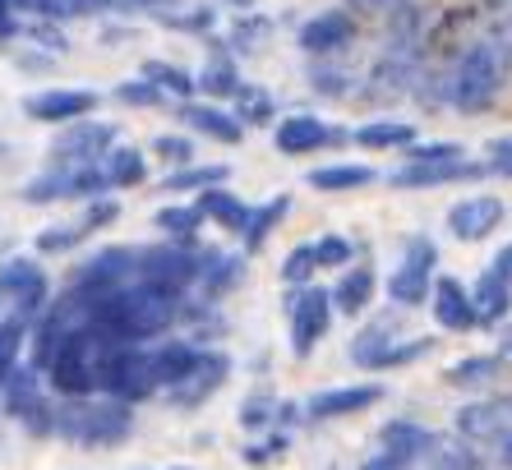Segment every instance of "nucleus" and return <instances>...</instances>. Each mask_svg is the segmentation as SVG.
I'll return each instance as SVG.
<instances>
[{
    "label": "nucleus",
    "mask_w": 512,
    "mask_h": 470,
    "mask_svg": "<svg viewBox=\"0 0 512 470\" xmlns=\"http://www.w3.org/2000/svg\"><path fill=\"white\" fill-rule=\"evenodd\" d=\"M494 268H499L503 277L512 282V245H503V249H499V259H494Z\"/></svg>",
    "instance_id": "54"
},
{
    "label": "nucleus",
    "mask_w": 512,
    "mask_h": 470,
    "mask_svg": "<svg viewBox=\"0 0 512 470\" xmlns=\"http://www.w3.org/2000/svg\"><path fill=\"white\" fill-rule=\"evenodd\" d=\"M60 24L65 19H102V14H116V0H56Z\"/></svg>",
    "instance_id": "46"
},
{
    "label": "nucleus",
    "mask_w": 512,
    "mask_h": 470,
    "mask_svg": "<svg viewBox=\"0 0 512 470\" xmlns=\"http://www.w3.org/2000/svg\"><path fill=\"white\" fill-rule=\"evenodd\" d=\"M176 470H180V466H176Z\"/></svg>",
    "instance_id": "59"
},
{
    "label": "nucleus",
    "mask_w": 512,
    "mask_h": 470,
    "mask_svg": "<svg viewBox=\"0 0 512 470\" xmlns=\"http://www.w3.org/2000/svg\"><path fill=\"white\" fill-rule=\"evenodd\" d=\"M116 148V125L107 120H74V125H60L56 139L47 143L51 162H102V157Z\"/></svg>",
    "instance_id": "9"
},
{
    "label": "nucleus",
    "mask_w": 512,
    "mask_h": 470,
    "mask_svg": "<svg viewBox=\"0 0 512 470\" xmlns=\"http://www.w3.org/2000/svg\"><path fill=\"white\" fill-rule=\"evenodd\" d=\"M273 143L277 153L286 157H310V153H323V148H333V143H346V130H333L328 120L319 116H286L273 125Z\"/></svg>",
    "instance_id": "11"
},
{
    "label": "nucleus",
    "mask_w": 512,
    "mask_h": 470,
    "mask_svg": "<svg viewBox=\"0 0 512 470\" xmlns=\"http://www.w3.org/2000/svg\"><path fill=\"white\" fill-rule=\"evenodd\" d=\"M503 355H512V323L503 328Z\"/></svg>",
    "instance_id": "56"
},
{
    "label": "nucleus",
    "mask_w": 512,
    "mask_h": 470,
    "mask_svg": "<svg viewBox=\"0 0 512 470\" xmlns=\"http://www.w3.org/2000/svg\"><path fill=\"white\" fill-rule=\"evenodd\" d=\"M227 166H203V162H190V166H176L167 180H162V189L167 194H203V189H213V185H227Z\"/></svg>",
    "instance_id": "32"
},
{
    "label": "nucleus",
    "mask_w": 512,
    "mask_h": 470,
    "mask_svg": "<svg viewBox=\"0 0 512 470\" xmlns=\"http://www.w3.org/2000/svg\"><path fill=\"white\" fill-rule=\"evenodd\" d=\"M84 235H88L84 222H56V226H47V231L37 235L33 245H37V254H70Z\"/></svg>",
    "instance_id": "40"
},
{
    "label": "nucleus",
    "mask_w": 512,
    "mask_h": 470,
    "mask_svg": "<svg viewBox=\"0 0 512 470\" xmlns=\"http://www.w3.org/2000/svg\"><path fill=\"white\" fill-rule=\"evenodd\" d=\"M0 309H5V305H0ZM0 318H5V314H0Z\"/></svg>",
    "instance_id": "58"
},
{
    "label": "nucleus",
    "mask_w": 512,
    "mask_h": 470,
    "mask_svg": "<svg viewBox=\"0 0 512 470\" xmlns=\"http://www.w3.org/2000/svg\"><path fill=\"white\" fill-rule=\"evenodd\" d=\"M300 51L314 60H328L337 56V51H346L351 42H356V19H351V10H323L314 14V19H305L296 33Z\"/></svg>",
    "instance_id": "12"
},
{
    "label": "nucleus",
    "mask_w": 512,
    "mask_h": 470,
    "mask_svg": "<svg viewBox=\"0 0 512 470\" xmlns=\"http://www.w3.org/2000/svg\"><path fill=\"white\" fill-rule=\"evenodd\" d=\"M273 415H282V406H273L268 397H250L240 406V424H245V429H268Z\"/></svg>",
    "instance_id": "48"
},
{
    "label": "nucleus",
    "mask_w": 512,
    "mask_h": 470,
    "mask_svg": "<svg viewBox=\"0 0 512 470\" xmlns=\"http://www.w3.org/2000/svg\"><path fill=\"white\" fill-rule=\"evenodd\" d=\"M0 305H5V314L28 323V328L51 309V277L33 254L0 263Z\"/></svg>",
    "instance_id": "5"
},
{
    "label": "nucleus",
    "mask_w": 512,
    "mask_h": 470,
    "mask_svg": "<svg viewBox=\"0 0 512 470\" xmlns=\"http://www.w3.org/2000/svg\"><path fill=\"white\" fill-rule=\"evenodd\" d=\"M148 355H153L157 388L171 392L180 378H185L194 365H199L203 346H199V341H190V337H167V341H157V346H148Z\"/></svg>",
    "instance_id": "20"
},
{
    "label": "nucleus",
    "mask_w": 512,
    "mask_h": 470,
    "mask_svg": "<svg viewBox=\"0 0 512 470\" xmlns=\"http://www.w3.org/2000/svg\"><path fill=\"white\" fill-rule=\"evenodd\" d=\"M429 351H434V337H406V341L397 337L374 355L370 369H402V365H411V360H420V355H429Z\"/></svg>",
    "instance_id": "38"
},
{
    "label": "nucleus",
    "mask_w": 512,
    "mask_h": 470,
    "mask_svg": "<svg viewBox=\"0 0 512 470\" xmlns=\"http://www.w3.org/2000/svg\"><path fill=\"white\" fill-rule=\"evenodd\" d=\"M14 14L24 19V14H33L37 24H60V14H56V0H10Z\"/></svg>",
    "instance_id": "50"
},
{
    "label": "nucleus",
    "mask_w": 512,
    "mask_h": 470,
    "mask_svg": "<svg viewBox=\"0 0 512 470\" xmlns=\"http://www.w3.org/2000/svg\"><path fill=\"white\" fill-rule=\"evenodd\" d=\"M102 97L88 93V88H42L24 102V111L42 125H74V120H88L97 111Z\"/></svg>",
    "instance_id": "13"
},
{
    "label": "nucleus",
    "mask_w": 512,
    "mask_h": 470,
    "mask_svg": "<svg viewBox=\"0 0 512 470\" xmlns=\"http://www.w3.org/2000/svg\"><path fill=\"white\" fill-rule=\"evenodd\" d=\"M360 470H406V461H402V457H393V452H383V447H379V457H370Z\"/></svg>",
    "instance_id": "53"
},
{
    "label": "nucleus",
    "mask_w": 512,
    "mask_h": 470,
    "mask_svg": "<svg viewBox=\"0 0 512 470\" xmlns=\"http://www.w3.org/2000/svg\"><path fill=\"white\" fill-rule=\"evenodd\" d=\"M333 314V291H323V286H296L286 295V323H291V355L296 360H310L314 346L333 328Z\"/></svg>",
    "instance_id": "7"
},
{
    "label": "nucleus",
    "mask_w": 512,
    "mask_h": 470,
    "mask_svg": "<svg viewBox=\"0 0 512 470\" xmlns=\"http://www.w3.org/2000/svg\"><path fill=\"white\" fill-rule=\"evenodd\" d=\"M116 217H120V203L102 194V199H88V203H84V217H79V222H84V231L93 235V231H107Z\"/></svg>",
    "instance_id": "47"
},
{
    "label": "nucleus",
    "mask_w": 512,
    "mask_h": 470,
    "mask_svg": "<svg viewBox=\"0 0 512 470\" xmlns=\"http://www.w3.org/2000/svg\"><path fill=\"white\" fill-rule=\"evenodd\" d=\"M383 401V388L379 383H356V388H328V392H314L305 401V415L310 420H346V415H360L379 406Z\"/></svg>",
    "instance_id": "18"
},
{
    "label": "nucleus",
    "mask_w": 512,
    "mask_h": 470,
    "mask_svg": "<svg viewBox=\"0 0 512 470\" xmlns=\"http://www.w3.org/2000/svg\"><path fill=\"white\" fill-rule=\"evenodd\" d=\"M153 157H162V162L176 171V166H190L194 162V143L185 139V134H157V139H153Z\"/></svg>",
    "instance_id": "44"
},
{
    "label": "nucleus",
    "mask_w": 512,
    "mask_h": 470,
    "mask_svg": "<svg viewBox=\"0 0 512 470\" xmlns=\"http://www.w3.org/2000/svg\"><path fill=\"white\" fill-rule=\"evenodd\" d=\"M489 166L485 162H406V166H397L393 176V185L397 189H429V185H457V180H480Z\"/></svg>",
    "instance_id": "17"
},
{
    "label": "nucleus",
    "mask_w": 512,
    "mask_h": 470,
    "mask_svg": "<svg viewBox=\"0 0 512 470\" xmlns=\"http://www.w3.org/2000/svg\"><path fill=\"white\" fill-rule=\"evenodd\" d=\"M111 97H116V102H125V106H162L167 102V93H162V88H157L153 79H125V83H116V88H111Z\"/></svg>",
    "instance_id": "41"
},
{
    "label": "nucleus",
    "mask_w": 512,
    "mask_h": 470,
    "mask_svg": "<svg viewBox=\"0 0 512 470\" xmlns=\"http://www.w3.org/2000/svg\"><path fill=\"white\" fill-rule=\"evenodd\" d=\"M203 222H208V217H203V208L199 203H167V208H157V217H153V226L162 235H167V240H176V245H194V240H199V231H203Z\"/></svg>",
    "instance_id": "28"
},
{
    "label": "nucleus",
    "mask_w": 512,
    "mask_h": 470,
    "mask_svg": "<svg viewBox=\"0 0 512 470\" xmlns=\"http://www.w3.org/2000/svg\"><path fill=\"white\" fill-rule=\"evenodd\" d=\"M429 305H434V323H439L443 332L480 328L476 300H471V291H466L457 277H439V282H434V295H429Z\"/></svg>",
    "instance_id": "19"
},
{
    "label": "nucleus",
    "mask_w": 512,
    "mask_h": 470,
    "mask_svg": "<svg viewBox=\"0 0 512 470\" xmlns=\"http://www.w3.org/2000/svg\"><path fill=\"white\" fill-rule=\"evenodd\" d=\"M374 291H379V277H374L370 263H351V268H342V277H337V286H333L337 314L360 318L374 305Z\"/></svg>",
    "instance_id": "22"
},
{
    "label": "nucleus",
    "mask_w": 512,
    "mask_h": 470,
    "mask_svg": "<svg viewBox=\"0 0 512 470\" xmlns=\"http://www.w3.org/2000/svg\"><path fill=\"white\" fill-rule=\"evenodd\" d=\"M512 74V51L494 37H476L471 47H462V56L448 70V106H457L462 116H480L499 102V93L508 88Z\"/></svg>",
    "instance_id": "1"
},
{
    "label": "nucleus",
    "mask_w": 512,
    "mask_h": 470,
    "mask_svg": "<svg viewBox=\"0 0 512 470\" xmlns=\"http://www.w3.org/2000/svg\"><path fill=\"white\" fill-rule=\"evenodd\" d=\"M319 272V254H314V245H296L291 254L282 259V282L296 291V286H314L310 277Z\"/></svg>",
    "instance_id": "39"
},
{
    "label": "nucleus",
    "mask_w": 512,
    "mask_h": 470,
    "mask_svg": "<svg viewBox=\"0 0 512 470\" xmlns=\"http://www.w3.org/2000/svg\"><path fill=\"white\" fill-rule=\"evenodd\" d=\"M176 116H180V125H190L194 134H203V139H213V143H227V148H236V143L245 139L240 116L217 102H180Z\"/></svg>",
    "instance_id": "15"
},
{
    "label": "nucleus",
    "mask_w": 512,
    "mask_h": 470,
    "mask_svg": "<svg viewBox=\"0 0 512 470\" xmlns=\"http://www.w3.org/2000/svg\"><path fill=\"white\" fill-rule=\"evenodd\" d=\"M162 28H176V33H213L217 24V10H208V5H199V10H167L162 19H157Z\"/></svg>",
    "instance_id": "42"
},
{
    "label": "nucleus",
    "mask_w": 512,
    "mask_h": 470,
    "mask_svg": "<svg viewBox=\"0 0 512 470\" xmlns=\"http://www.w3.org/2000/svg\"><path fill=\"white\" fill-rule=\"evenodd\" d=\"M489 171L494 176H503V180H512V139H494L489 143Z\"/></svg>",
    "instance_id": "51"
},
{
    "label": "nucleus",
    "mask_w": 512,
    "mask_h": 470,
    "mask_svg": "<svg viewBox=\"0 0 512 470\" xmlns=\"http://www.w3.org/2000/svg\"><path fill=\"white\" fill-rule=\"evenodd\" d=\"M227 378H231V355H227V351H213V346H203L199 365H194L190 374L180 378V383L167 392V397L176 401L180 411H194V406L213 401L217 392L227 388Z\"/></svg>",
    "instance_id": "10"
},
{
    "label": "nucleus",
    "mask_w": 512,
    "mask_h": 470,
    "mask_svg": "<svg viewBox=\"0 0 512 470\" xmlns=\"http://www.w3.org/2000/svg\"><path fill=\"white\" fill-rule=\"evenodd\" d=\"M236 116H240L245 130H250V125H273V116H277L273 93L259 88V83H245V88L236 93Z\"/></svg>",
    "instance_id": "37"
},
{
    "label": "nucleus",
    "mask_w": 512,
    "mask_h": 470,
    "mask_svg": "<svg viewBox=\"0 0 512 470\" xmlns=\"http://www.w3.org/2000/svg\"><path fill=\"white\" fill-rule=\"evenodd\" d=\"M245 282V259L240 254H222V249H208L203 254V272H199V295L213 305L222 295H231Z\"/></svg>",
    "instance_id": "24"
},
{
    "label": "nucleus",
    "mask_w": 512,
    "mask_h": 470,
    "mask_svg": "<svg viewBox=\"0 0 512 470\" xmlns=\"http://www.w3.org/2000/svg\"><path fill=\"white\" fill-rule=\"evenodd\" d=\"M462 157V143H411L406 148V162H462Z\"/></svg>",
    "instance_id": "45"
},
{
    "label": "nucleus",
    "mask_w": 512,
    "mask_h": 470,
    "mask_svg": "<svg viewBox=\"0 0 512 470\" xmlns=\"http://www.w3.org/2000/svg\"><path fill=\"white\" fill-rule=\"evenodd\" d=\"M199 272H203V254L194 245L162 240V245L139 249V282L153 286L157 295L185 300L190 291H199Z\"/></svg>",
    "instance_id": "4"
},
{
    "label": "nucleus",
    "mask_w": 512,
    "mask_h": 470,
    "mask_svg": "<svg viewBox=\"0 0 512 470\" xmlns=\"http://www.w3.org/2000/svg\"><path fill=\"white\" fill-rule=\"evenodd\" d=\"M56 434L79 447H120L134 434V406L120 397H60Z\"/></svg>",
    "instance_id": "2"
},
{
    "label": "nucleus",
    "mask_w": 512,
    "mask_h": 470,
    "mask_svg": "<svg viewBox=\"0 0 512 470\" xmlns=\"http://www.w3.org/2000/svg\"><path fill=\"white\" fill-rule=\"evenodd\" d=\"M143 79H153L157 88L167 97H180V102H194V93H199V74L180 70V65H162V60H143Z\"/></svg>",
    "instance_id": "33"
},
{
    "label": "nucleus",
    "mask_w": 512,
    "mask_h": 470,
    "mask_svg": "<svg viewBox=\"0 0 512 470\" xmlns=\"http://www.w3.org/2000/svg\"><path fill=\"white\" fill-rule=\"evenodd\" d=\"M28 337H33V328H28V323H19L14 314L0 318V388H5V378H10L14 369L24 365L19 355H24V341Z\"/></svg>",
    "instance_id": "36"
},
{
    "label": "nucleus",
    "mask_w": 512,
    "mask_h": 470,
    "mask_svg": "<svg viewBox=\"0 0 512 470\" xmlns=\"http://www.w3.org/2000/svg\"><path fill=\"white\" fill-rule=\"evenodd\" d=\"M379 447H383V452H393V457H402L406 466H411L416 457L434 452V447H439V438L429 434L425 424H416V420H393V424H383Z\"/></svg>",
    "instance_id": "26"
},
{
    "label": "nucleus",
    "mask_w": 512,
    "mask_h": 470,
    "mask_svg": "<svg viewBox=\"0 0 512 470\" xmlns=\"http://www.w3.org/2000/svg\"><path fill=\"white\" fill-rule=\"evenodd\" d=\"M268 37H273V19H268V14H236V24H231V33H227V47L236 51V56H250Z\"/></svg>",
    "instance_id": "35"
},
{
    "label": "nucleus",
    "mask_w": 512,
    "mask_h": 470,
    "mask_svg": "<svg viewBox=\"0 0 512 470\" xmlns=\"http://www.w3.org/2000/svg\"><path fill=\"white\" fill-rule=\"evenodd\" d=\"M107 171L102 162H47V171H37L19 199L24 203H88V199H102L107 194Z\"/></svg>",
    "instance_id": "3"
},
{
    "label": "nucleus",
    "mask_w": 512,
    "mask_h": 470,
    "mask_svg": "<svg viewBox=\"0 0 512 470\" xmlns=\"http://www.w3.org/2000/svg\"><path fill=\"white\" fill-rule=\"evenodd\" d=\"M14 33H24V19L14 14L10 0H0V37H14Z\"/></svg>",
    "instance_id": "52"
},
{
    "label": "nucleus",
    "mask_w": 512,
    "mask_h": 470,
    "mask_svg": "<svg viewBox=\"0 0 512 470\" xmlns=\"http://www.w3.org/2000/svg\"><path fill=\"white\" fill-rule=\"evenodd\" d=\"M499 374H503V355H471V360H457L443 378L453 388H489Z\"/></svg>",
    "instance_id": "34"
},
{
    "label": "nucleus",
    "mask_w": 512,
    "mask_h": 470,
    "mask_svg": "<svg viewBox=\"0 0 512 470\" xmlns=\"http://www.w3.org/2000/svg\"><path fill=\"white\" fill-rule=\"evenodd\" d=\"M286 212H291V194H273V199L254 203V217H250V226H245V235H240V245L250 249V254H259V249L268 245V235L286 222Z\"/></svg>",
    "instance_id": "29"
},
{
    "label": "nucleus",
    "mask_w": 512,
    "mask_h": 470,
    "mask_svg": "<svg viewBox=\"0 0 512 470\" xmlns=\"http://www.w3.org/2000/svg\"><path fill=\"white\" fill-rule=\"evenodd\" d=\"M310 83H314V93H323V97H346V88H351V74L314 65V70H310Z\"/></svg>",
    "instance_id": "49"
},
{
    "label": "nucleus",
    "mask_w": 512,
    "mask_h": 470,
    "mask_svg": "<svg viewBox=\"0 0 512 470\" xmlns=\"http://www.w3.org/2000/svg\"><path fill=\"white\" fill-rule=\"evenodd\" d=\"M471 300H476L480 328H494V323H503V318L512 314V282L503 277L499 268H494V263H489V268L476 277V291H471Z\"/></svg>",
    "instance_id": "25"
},
{
    "label": "nucleus",
    "mask_w": 512,
    "mask_h": 470,
    "mask_svg": "<svg viewBox=\"0 0 512 470\" xmlns=\"http://www.w3.org/2000/svg\"><path fill=\"white\" fill-rule=\"evenodd\" d=\"M310 185L323 189V194L365 189V185H374V166H360V162H328V166H314V171H310Z\"/></svg>",
    "instance_id": "30"
},
{
    "label": "nucleus",
    "mask_w": 512,
    "mask_h": 470,
    "mask_svg": "<svg viewBox=\"0 0 512 470\" xmlns=\"http://www.w3.org/2000/svg\"><path fill=\"white\" fill-rule=\"evenodd\" d=\"M503 212H508L503 199H494V194H471V199H457L453 208H448V231H453L457 240H466V245H476V240L499 231Z\"/></svg>",
    "instance_id": "14"
},
{
    "label": "nucleus",
    "mask_w": 512,
    "mask_h": 470,
    "mask_svg": "<svg viewBox=\"0 0 512 470\" xmlns=\"http://www.w3.org/2000/svg\"><path fill=\"white\" fill-rule=\"evenodd\" d=\"M314 254H319V268H351L356 245H351L346 235H319V240H314Z\"/></svg>",
    "instance_id": "43"
},
{
    "label": "nucleus",
    "mask_w": 512,
    "mask_h": 470,
    "mask_svg": "<svg viewBox=\"0 0 512 470\" xmlns=\"http://www.w3.org/2000/svg\"><path fill=\"white\" fill-rule=\"evenodd\" d=\"M457 434L471 443H503L512 438V401H471L457 411Z\"/></svg>",
    "instance_id": "16"
},
{
    "label": "nucleus",
    "mask_w": 512,
    "mask_h": 470,
    "mask_svg": "<svg viewBox=\"0 0 512 470\" xmlns=\"http://www.w3.org/2000/svg\"><path fill=\"white\" fill-rule=\"evenodd\" d=\"M245 88V79H240L236 70V51L227 47V42H213L208 47V65L199 70V93H208L217 102V97H231L236 102V93Z\"/></svg>",
    "instance_id": "23"
},
{
    "label": "nucleus",
    "mask_w": 512,
    "mask_h": 470,
    "mask_svg": "<svg viewBox=\"0 0 512 470\" xmlns=\"http://www.w3.org/2000/svg\"><path fill=\"white\" fill-rule=\"evenodd\" d=\"M102 171H107V185L111 189H139L148 180V162H143L139 148H125L116 143L107 157H102Z\"/></svg>",
    "instance_id": "31"
},
{
    "label": "nucleus",
    "mask_w": 512,
    "mask_h": 470,
    "mask_svg": "<svg viewBox=\"0 0 512 470\" xmlns=\"http://www.w3.org/2000/svg\"><path fill=\"white\" fill-rule=\"evenodd\" d=\"M434 268H439V249H434V240L429 235H411L402 245V259H397V268L388 272V300L402 309H416L425 305L429 295H434Z\"/></svg>",
    "instance_id": "6"
},
{
    "label": "nucleus",
    "mask_w": 512,
    "mask_h": 470,
    "mask_svg": "<svg viewBox=\"0 0 512 470\" xmlns=\"http://www.w3.org/2000/svg\"><path fill=\"white\" fill-rule=\"evenodd\" d=\"M393 5H416V0H393Z\"/></svg>",
    "instance_id": "57"
},
{
    "label": "nucleus",
    "mask_w": 512,
    "mask_h": 470,
    "mask_svg": "<svg viewBox=\"0 0 512 470\" xmlns=\"http://www.w3.org/2000/svg\"><path fill=\"white\" fill-rule=\"evenodd\" d=\"M139 282V249H125V245H111V249H97L88 254L70 277V291L88 295V300H102L111 291H125V286Z\"/></svg>",
    "instance_id": "8"
},
{
    "label": "nucleus",
    "mask_w": 512,
    "mask_h": 470,
    "mask_svg": "<svg viewBox=\"0 0 512 470\" xmlns=\"http://www.w3.org/2000/svg\"><path fill=\"white\" fill-rule=\"evenodd\" d=\"M351 139L360 143V148H370V153H393V148H411L416 143V125H406V120H365Z\"/></svg>",
    "instance_id": "27"
},
{
    "label": "nucleus",
    "mask_w": 512,
    "mask_h": 470,
    "mask_svg": "<svg viewBox=\"0 0 512 470\" xmlns=\"http://www.w3.org/2000/svg\"><path fill=\"white\" fill-rule=\"evenodd\" d=\"M194 203L203 208L208 222H217L222 231H231V235H245V226H250V217H254V203H245L236 189H227V185L203 189V194H194Z\"/></svg>",
    "instance_id": "21"
},
{
    "label": "nucleus",
    "mask_w": 512,
    "mask_h": 470,
    "mask_svg": "<svg viewBox=\"0 0 512 470\" xmlns=\"http://www.w3.org/2000/svg\"><path fill=\"white\" fill-rule=\"evenodd\" d=\"M499 466L512 470V438H503V443H499Z\"/></svg>",
    "instance_id": "55"
}]
</instances>
